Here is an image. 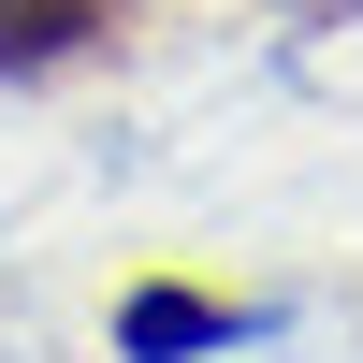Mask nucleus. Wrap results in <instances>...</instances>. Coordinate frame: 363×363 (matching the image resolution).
Masks as SVG:
<instances>
[{"label":"nucleus","mask_w":363,"mask_h":363,"mask_svg":"<svg viewBox=\"0 0 363 363\" xmlns=\"http://www.w3.org/2000/svg\"><path fill=\"white\" fill-rule=\"evenodd\" d=\"M247 320L218 306V291H131L116 306V363H189V349H233Z\"/></svg>","instance_id":"nucleus-1"},{"label":"nucleus","mask_w":363,"mask_h":363,"mask_svg":"<svg viewBox=\"0 0 363 363\" xmlns=\"http://www.w3.org/2000/svg\"><path fill=\"white\" fill-rule=\"evenodd\" d=\"M116 15H131V0H0V73H58V58H87Z\"/></svg>","instance_id":"nucleus-2"}]
</instances>
